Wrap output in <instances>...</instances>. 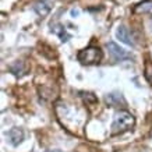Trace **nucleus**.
I'll return each mask as SVG.
<instances>
[{"mask_svg":"<svg viewBox=\"0 0 152 152\" xmlns=\"http://www.w3.org/2000/svg\"><path fill=\"white\" fill-rule=\"evenodd\" d=\"M135 119L134 116L127 110H120L115 115L113 123H112V134H121L129 131L134 127Z\"/></svg>","mask_w":152,"mask_h":152,"instance_id":"nucleus-1","label":"nucleus"},{"mask_svg":"<svg viewBox=\"0 0 152 152\" xmlns=\"http://www.w3.org/2000/svg\"><path fill=\"white\" fill-rule=\"evenodd\" d=\"M77 59L83 64H96L103 59V52L96 46H89L80 50L77 55Z\"/></svg>","mask_w":152,"mask_h":152,"instance_id":"nucleus-2","label":"nucleus"},{"mask_svg":"<svg viewBox=\"0 0 152 152\" xmlns=\"http://www.w3.org/2000/svg\"><path fill=\"white\" fill-rule=\"evenodd\" d=\"M106 48L109 49V53L112 55V57L116 60V61H121V60H127V59H133V56L130 55L127 50L121 49L119 45H116L115 42H109Z\"/></svg>","mask_w":152,"mask_h":152,"instance_id":"nucleus-3","label":"nucleus"},{"mask_svg":"<svg viewBox=\"0 0 152 152\" xmlns=\"http://www.w3.org/2000/svg\"><path fill=\"white\" fill-rule=\"evenodd\" d=\"M116 37H117V39H120V42H123V43L129 45V46H134V45H135L133 41V37L130 35L129 29H127V27H124V25H119V27H117V29H116Z\"/></svg>","mask_w":152,"mask_h":152,"instance_id":"nucleus-4","label":"nucleus"},{"mask_svg":"<svg viewBox=\"0 0 152 152\" xmlns=\"http://www.w3.org/2000/svg\"><path fill=\"white\" fill-rule=\"evenodd\" d=\"M9 138H10V142L13 144V145H18V144L24 140L23 130L17 129V127L11 129V130H10V133H9Z\"/></svg>","mask_w":152,"mask_h":152,"instance_id":"nucleus-5","label":"nucleus"},{"mask_svg":"<svg viewBox=\"0 0 152 152\" xmlns=\"http://www.w3.org/2000/svg\"><path fill=\"white\" fill-rule=\"evenodd\" d=\"M134 13H137V14L152 13V0H147V1H142V3H140L138 6H135Z\"/></svg>","mask_w":152,"mask_h":152,"instance_id":"nucleus-6","label":"nucleus"},{"mask_svg":"<svg viewBox=\"0 0 152 152\" xmlns=\"http://www.w3.org/2000/svg\"><path fill=\"white\" fill-rule=\"evenodd\" d=\"M145 78L148 80V83L152 85V63L147 61L145 63Z\"/></svg>","mask_w":152,"mask_h":152,"instance_id":"nucleus-7","label":"nucleus"},{"mask_svg":"<svg viewBox=\"0 0 152 152\" xmlns=\"http://www.w3.org/2000/svg\"><path fill=\"white\" fill-rule=\"evenodd\" d=\"M45 152H61V151H59V149H49V151H45Z\"/></svg>","mask_w":152,"mask_h":152,"instance_id":"nucleus-8","label":"nucleus"},{"mask_svg":"<svg viewBox=\"0 0 152 152\" xmlns=\"http://www.w3.org/2000/svg\"><path fill=\"white\" fill-rule=\"evenodd\" d=\"M149 29H151V32H152V20L149 21Z\"/></svg>","mask_w":152,"mask_h":152,"instance_id":"nucleus-9","label":"nucleus"}]
</instances>
